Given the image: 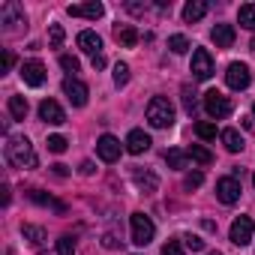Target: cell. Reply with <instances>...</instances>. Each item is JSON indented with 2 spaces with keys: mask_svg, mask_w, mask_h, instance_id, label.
<instances>
[{
  "mask_svg": "<svg viewBox=\"0 0 255 255\" xmlns=\"http://www.w3.org/2000/svg\"><path fill=\"white\" fill-rule=\"evenodd\" d=\"M6 159H9L15 168H21V171H30V168L39 165L36 150H33V144H30L24 135H9V138H6Z\"/></svg>",
  "mask_w": 255,
  "mask_h": 255,
  "instance_id": "obj_1",
  "label": "cell"
},
{
  "mask_svg": "<svg viewBox=\"0 0 255 255\" xmlns=\"http://www.w3.org/2000/svg\"><path fill=\"white\" fill-rule=\"evenodd\" d=\"M147 123L153 129H168L174 123V105L165 99V96H153L147 102Z\"/></svg>",
  "mask_w": 255,
  "mask_h": 255,
  "instance_id": "obj_2",
  "label": "cell"
},
{
  "mask_svg": "<svg viewBox=\"0 0 255 255\" xmlns=\"http://www.w3.org/2000/svg\"><path fill=\"white\" fill-rule=\"evenodd\" d=\"M129 225H132V243H135V246H147V243L153 240V234H156L153 219H150L147 213H141V210L129 216Z\"/></svg>",
  "mask_w": 255,
  "mask_h": 255,
  "instance_id": "obj_3",
  "label": "cell"
},
{
  "mask_svg": "<svg viewBox=\"0 0 255 255\" xmlns=\"http://www.w3.org/2000/svg\"><path fill=\"white\" fill-rule=\"evenodd\" d=\"M204 111H207L213 120H225V117L231 114V102H228V96H222L219 90H210V93H204Z\"/></svg>",
  "mask_w": 255,
  "mask_h": 255,
  "instance_id": "obj_4",
  "label": "cell"
},
{
  "mask_svg": "<svg viewBox=\"0 0 255 255\" xmlns=\"http://www.w3.org/2000/svg\"><path fill=\"white\" fill-rule=\"evenodd\" d=\"M252 234H255V225H252L249 216H237V219L231 222L228 237H231L234 246H249V243H252Z\"/></svg>",
  "mask_w": 255,
  "mask_h": 255,
  "instance_id": "obj_5",
  "label": "cell"
},
{
  "mask_svg": "<svg viewBox=\"0 0 255 255\" xmlns=\"http://www.w3.org/2000/svg\"><path fill=\"white\" fill-rule=\"evenodd\" d=\"M0 24H3V30H18L21 24H27L24 18V9L15 3V0H9V3H3V9H0Z\"/></svg>",
  "mask_w": 255,
  "mask_h": 255,
  "instance_id": "obj_6",
  "label": "cell"
},
{
  "mask_svg": "<svg viewBox=\"0 0 255 255\" xmlns=\"http://www.w3.org/2000/svg\"><path fill=\"white\" fill-rule=\"evenodd\" d=\"M192 75H195L198 81H207V78L213 75V57H210L207 48H195V51H192Z\"/></svg>",
  "mask_w": 255,
  "mask_h": 255,
  "instance_id": "obj_7",
  "label": "cell"
},
{
  "mask_svg": "<svg viewBox=\"0 0 255 255\" xmlns=\"http://www.w3.org/2000/svg\"><path fill=\"white\" fill-rule=\"evenodd\" d=\"M63 93H66V99H69L75 108H84V105H87V96H90L87 84L78 81V78H66V81H63Z\"/></svg>",
  "mask_w": 255,
  "mask_h": 255,
  "instance_id": "obj_8",
  "label": "cell"
},
{
  "mask_svg": "<svg viewBox=\"0 0 255 255\" xmlns=\"http://www.w3.org/2000/svg\"><path fill=\"white\" fill-rule=\"evenodd\" d=\"M225 81H228V87H231V90H246V87H249V81H252L249 66H246V63H231V66H228V72H225Z\"/></svg>",
  "mask_w": 255,
  "mask_h": 255,
  "instance_id": "obj_9",
  "label": "cell"
},
{
  "mask_svg": "<svg viewBox=\"0 0 255 255\" xmlns=\"http://www.w3.org/2000/svg\"><path fill=\"white\" fill-rule=\"evenodd\" d=\"M216 198H219L222 204H237V198H240V180H237V177H222V180H216Z\"/></svg>",
  "mask_w": 255,
  "mask_h": 255,
  "instance_id": "obj_10",
  "label": "cell"
},
{
  "mask_svg": "<svg viewBox=\"0 0 255 255\" xmlns=\"http://www.w3.org/2000/svg\"><path fill=\"white\" fill-rule=\"evenodd\" d=\"M18 72H21L24 84H30V87H42L45 84V66L39 60H24Z\"/></svg>",
  "mask_w": 255,
  "mask_h": 255,
  "instance_id": "obj_11",
  "label": "cell"
},
{
  "mask_svg": "<svg viewBox=\"0 0 255 255\" xmlns=\"http://www.w3.org/2000/svg\"><path fill=\"white\" fill-rule=\"evenodd\" d=\"M96 153H99L102 162H117V159H120V141H117L114 135H102V138L96 141Z\"/></svg>",
  "mask_w": 255,
  "mask_h": 255,
  "instance_id": "obj_12",
  "label": "cell"
},
{
  "mask_svg": "<svg viewBox=\"0 0 255 255\" xmlns=\"http://www.w3.org/2000/svg\"><path fill=\"white\" fill-rule=\"evenodd\" d=\"M150 135L144 132V129H132L129 135H126V150H129L132 156H141V153H147L150 150Z\"/></svg>",
  "mask_w": 255,
  "mask_h": 255,
  "instance_id": "obj_13",
  "label": "cell"
},
{
  "mask_svg": "<svg viewBox=\"0 0 255 255\" xmlns=\"http://www.w3.org/2000/svg\"><path fill=\"white\" fill-rule=\"evenodd\" d=\"M39 117H42L45 123H51V126L66 123V114H63V108H60L54 99H42V102H39Z\"/></svg>",
  "mask_w": 255,
  "mask_h": 255,
  "instance_id": "obj_14",
  "label": "cell"
},
{
  "mask_svg": "<svg viewBox=\"0 0 255 255\" xmlns=\"http://www.w3.org/2000/svg\"><path fill=\"white\" fill-rule=\"evenodd\" d=\"M72 18H102V12H105V6L102 3H96V0H90V3H75V6H69L66 9Z\"/></svg>",
  "mask_w": 255,
  "mask_h": 255,
  "instance_id": "obj_15",
  "label": "cell"
},
{
  "mask_svg": "<svg viewBox=\"0 0 255 255\" xmlns=\"http://www.w3.org/2000/svg\"><path fill=\"white\" fill-rule=\"evenodd\" d=\"M132 180H135V186H138L141 192H147V195L159 189V177H156L153 171H147V168H144V171H141V168H132Z\"/></svg>",
  "mask_w": 255,
  "mask_h": 255,
  "instance_id": "obj_16",
  "label": "cell"
},
{
  "mask_svg": "<svg viewBox=\"0 0 255 255\" xmlns=\"http://www.w3.org/2000/svg\"><path fill=\"white\" fill-rule=\"evenodd\" d=\"M234 36H237V33H234L231 24H216V27L210 30V39L216 42V48H231V45H234Z\"/></svg>",
  "mask_w": 255,
  "mask_h": 255,
  "instance_id": "obj_17",
  "label": "cell"
},
{
  "mask_svg": "<svg viewBox=\"0 0 255 255\" xmlns=\"http://www.w3.org/2000/svg\"><path fill=\"white\" fill-rule=\"evenodd\" d=\"M78 48L87 51V54H93V57H99V54H102V39H99L93 30H81V33H78Z\"/></svg>",
  "mask_w": 255,
  "mask_h": 255,
  "instance_id": "obj_18",
  "label": "cell"
},
{
  "mask_svg": "<svg viewBox=\"0 0 255 255\" xmlns=\"http://www.w3.org/2000/svg\"><path fill=\"white\" fill-rule=\"evenodd\" d=\"M219 138H222V144H225L228 153H240V150H243V135H240L237 129H222Z\"/></svg>",
  "mask_w": 255,
  "mask_h": 255,
  "instance_id": "obj_19",
  "label": "cell"
},
{
  "mask_svg": "<svg viewBox=\"0 0 255 255\" xmlns=\"http://www.w3.org/2000/svg\"><path fill=\"white\" fill-rule=\"evenodd\" d=\"M207 15V3H204V0H189V3L183 6V18L192 24V21H201Z\"/></svg>",
  "mask_w": 255,
  "mask_h": 255,
  "instance_id": "obj_20",
  "label": "cell"
},
{
  "mask_svg": "<svg viewBox=\"0 0 255 255\" xmlns=\"http://www.w3.org/2000/svg\"><path fill=\"white\" fill-rule=\"evenodd\" d=\"M9 114H12V120H24L27 117V111H30V105H27V99L24 96H9Z\"/></svg>",
  "mask_w": 255,
  "mask_h": 255,
  "instance_id": "obj_21",
  "label": "cell"
},
{
  "mask_svg": "<svg viewBox=\"0 0 255 255\" xmlns=\"http://www.w3.org/2000/svg\"><path fill=\"white\" fill-rule=\"evenodd\" d=\"M30 198L36 201V204H42V207H51V210H57V213H66V207L57 201V198H51V195H45L42 189H30Z\"/></svg>",
  "mask_w": 255,
  "mask_h": 255,
  "instance_id": "obj_22",
  "label": "cell"
},
{
  "mask_svg": "<svg viewBox=\"0 0 255 255\" xmlns=\"http://www.w3.org/2000/svg\"><path fill=\"white\" fill-rule=\"evenodd\" d=\"M114 33H117V42L126 45V48H132V45L138 42V30H135L132 24H123V27H117Z\"/></svg>",
  "mask_w": 255,
  "mask_h": 255,
  "instance_id": "obj_23",
  "label": "cell"
},
{
  "mask_svg": "<svg viewBox=\"0 0 255 255\" xmlns=\"http://www.w3.org/2000/svg\"><path fill=\"white\" fill-rule=\"evenodd\" d=\"M21 237H24L30 246H42V240H45V228H39V225H21Z\"/></svg>",
  "mask_w": 255,
  "mask_h": 255,
  "instance_id": "obj_24",
  "label": "cell"
},
{
  "mask_svg": "<svg viewBox=\"0 0 255 255\" xmlns=\"http://www.w3.org/2000/svg\"><path fill=\"white\" fill-rule=\"evenodd\" d=\"M186 153H189V159H192V162H198V165H210V162H213V153H210L204 144H192Z\"/></svg>",
  "mask_w": 255,
  "mask_h": 255,
  "instance_id": "obj_25",
  "label": "cell"
},
{
  "mask_svg": "<svg viewBox=\"0 0 255 255\" xmlns=\"http://www.w3.org/2000/svg\"><path fill=\"white\" fill-rule=\"evenodd\" d=\"M237 21H240V27L255 30V3H243L240 12H237Z\"/></svg>",
  "mask_w": 255,
  "mask_h": 255,
  "instance_id": "obj_26",
  "label": "cell"
},
{
  "mask_svg": "<svg viewBox=\"0 0 255 255\" xmlns=\"http://www.w3.org/2000/svg\"><path fill=\"white\" fill-rule=\"evenodd\" d=\"M186 159H189L186 150H168V153H165V162H168V168H174V171H183V168H186Z\"/></svg>",
  "mask_w": 255,
  "mask_h": 255,
  "instance_id": "obj_27",
  "label": "cell"
},
{
  "mask_svg": "<svg viewBox=\"0 0 255 255\" xmlns=\"http://www.w3.org/2000/svg\"><path fill=\"white\" fill-rule=\"evenodd\" d=\"M168 48H171L174 54H186V51H189V39L180 36V33H174V36H168Z\"/></svg>",
  "mask_w": 255,
  "mask_h": 255,
  "instance_id": "obj_28",
  "label": "cell"
},
{
  "mask_svg": "<svg viewBox=\"0 0 255 255\" xmlns=\"http://www.w3.org/2000/svg\"><path fill=\"white\" fill-rule=\"evenodd\" d=\"M195 132H198V138L213 141V138H216V126H213V123H207V120H201V123H195Z\"/></svg>",
  "mask_w": 255,
  "mask_h": 255,
  "instance_id": "obj_29",
  "label": "cell"
},
{
  "mask_svg": "<svg viewBox=\"0 0 255 255\" xmlns=\"http://www.w3.org/2000/svg\"><path fill=\"white\" fill-rule=\"evenodd\" d=\"M57 255H75V237H69V234L57 237Z\"/></svg>",
  "mask_w": 255,
  "mask_h": 255,
  "instance_id": "obj_30",
  "label": "cell"
},
{
  "mask_svg": "<svg viewBox=\"0 0 255 255\" xmlns=\"http://www.w3.org/2000/svg\"><path fill=\"white\" fill-rule=\"evenodd\" d=\"M183 108H186V114H195V108H198V99H195L192 87H183Z\"/></svg>",
  "mask_w": 255,
  "mask_h": 255,
  "instance_id": "obj_31",
  "label": "cell"
},
{
  "mask_svg": "<svg viewBox=\"0 0 255 255\" xmlns=\"http://www.w3.org/2000/svg\"><path fill=\"white\" fill-rule=\"evenodd\" d=\"M126 81H129V66H126V63H117V66H114V84L123 87Z\"/></svg>",
  "mask_w": 255,
  "mask_h": 255,
  "instance_id": "obj_32",
  "label": "cell"
},
{
  "mask_svg": "<svg viewBox=\"0 0 255 255\" xmlns=\"http://www.w3.org/2000/svg\"><path fill=\"white\" fill-rule=\"evenodd\" d=\"M63 36H66V33H63V27H60V24H51V33H48L51 48H60V45H63Z\"/></svg>",
  "mask_w": 255,
  "mask_h": 255,
  "instance_id": "obj_33",
  "label": "cell"
},
{
  "mask_svg": "<svg viewBox=\"0 0 255 255\" xmlns=\"http://www.w3.org/2000/svg\"><path fill=\"white\" fill-rule=\"evenodd\" d=\"M48 150L51 153H63L66 150V138L63 135H48Z\"/></svg>",
  "mask_w": 255,
  "mask_h": 255,
  "instance_id": "obj_34",
  "label": "cell"
},
{
  "mask_svg": "<svg viewBox=\"0 0 255 255\" xmlns=\"http://www.w3.org/2000/svg\"><path fill=\"white\" fill-rule=\"evenodd\" d=\"M183 183H186V189H198V186L204 183V174H201V171H189Z\"/></svg>",
  "mask_w": 255,
  "mask_h": 255,
  "instance_id": "obj_35",
  "label": "cell"
},
{
  "mask_svg": "<svg viewBox=\"0 0 255 255\" xmlns=\"http://www.w3.org/2000/svg\"><path fill=\"white\" fill-rule=\"evenodd\" d=\"M159 255H186V252H183L180 240H168V243L162 246V252H159Z\"/></svg>",
  "mask_w": 255,
  "mask_h": 255,
  "instance_id": "obj_36",
  "label": "cell"
},
{
  "mask_svg": "<svg viewBox=\"0 0 255 255\" xmlns=\"http://www.w3.org/2000/svg\"><path fill=\"white\" fill-rule=\"evenodd\" d=\"M183 243H186V249H192V252H201V249H204V240H201V237H195V234H186V237H183Z\"/></svg>",
  "mask_w": 255,
  "mask_h": 255,
  "instance_id": "obj_37",
  "label": "cell"
},
{
  "mask_svg": "<svg viewBox=\"0 0 255 255\" xmlns=\"http://www.w3.org/2000/svg\"><path fill=\"white\" fill-rule=\"evenodd\" d=\"M60 66H63L66 72H78V66H81V63H78V57H69V54H63V57H60Z\"/></svg>",
  "mask_w": 255,
  "mask_h": 255,
  "instance_id": "obj_38",
  "label": "cell"
},
{
  "mask_svg": "<svg viewBox=\"0 0 255 255\" xmlns=\"http://www.w3.org/2000/svg\"><path fill=\"white\" fill-rule=\"evenodd\" d=\"M15 66V54L12 51H3V72H9Z\"/></svg>",
  "mask_w": 255,
  "mask_h": 255,
  "instance_id": "obj_39",
  "label": "cell"
},
{
  "mask_svg": "<svg viewBox=\"0 0 255 255\" xmlns=\"http://www.w3.org/2000/svg\"><path fill=\"white\" fill-rule=\"evenodd\" d=\"M102 246H105V249H117V246H120V240H117L114 234H105V237H102Z\"/></svg>",
  "mask_w": 255,
  "mask_h": 255,
  "instance_id": "obj_40",
  "label": "cell"
},
{
  "mask_svg": "<svg viewBox=\"0 0 255 255\" xmlns=\"http://www.w3.org/2000/svg\"><path fill=\"white\" fill-rule=\"evenodd\" d=\"M126 9L132 15H141V12H147V3H126Z\"/></svg>",
  "mask_w": 255,
  "mask_h": 255,
  "instance_id": "obj_41",
  "label": "cell"
},
{
  "mask_svg": "<svg viewBox=\"0 0 255 255\" xmlns=\"http://www.w3.org/2000/svg\"><path fill=\"white\" fill-rule=\"evenodd\" d=\"M78 171H81V174H84V177H90V174H93V162H90V159H84V162H81V168H78Z\"/></svg>",
  "mask_w": 255,
  "mask_h": 255,
  "instance_id": "obj_42",
  "label": "cell"
},
{
  "mask_svg": "<svg viewBox=\"0 0 255 255\" xmlns=\"http://www.w3.org/2000/svg\"><path fill=\"white\" fill-rule=\"evenodd\" d=\"M51 168H54V174H57V177H66V174H69V171H66V165H51Z\"/></svg>",
  "mask_w": 255,
  "mask_h": 255,
  "instance_id": "obj_43",
  "label": "cell"
},
{
  "mask_svg": "<svg viewBox=\"0 0 255 255\" xmlns=\"http://www.w3.org/2000/svg\"><path fill=\"white\" fill-rule=\"evenodd\" d=\"M102 66H105V57H102V54H99V57H93V69H102Z\"/></svg>",
  "mask_w": 255,
  "mask_h": 255,
  "instance_id": "obj_44",
  "label": "cell"
},
{
  "mask_svg": "<svg viewBox=\"0 0 255 255\" xmlns=\"http://www.w3.org/2000/svg\"><path fill=\"white\" fill-rule=\"evenodd\" d=\"M207 255H222V252H216V249H213V252H207Z\"/></svg>",
  "mask_w": 255,
  "mask_h": 255,
  "instance_id": "obj_45",
  "label": "cell"
},
{
  "mask_svg": "<svg viewBox=\"0 0 255 255\" xmlns=\"http://www.w3.org/2000/svg\"><path fill=\"white\" fill-rule=\"evenodd\" d=\"M252 186H255V174H252Z\"/></svg>",
  "mask_w": 255,
  "mask_h": 255,
  "instance_id": "obj_46",
  "label": "cell"
},
{
  "mask_svg": "<svg viewBox=\"0 0 255 255\" xmlns=\"http://www.w3.org/2000/svg\"><path fill=\"white\" fill-rule=\"evenodd\" d=\"M252 114H255V105H252Z\"/></svg>",
  "mask_w": 255,
  "mask_h": 255,
  "instance_id": "obj_47",
  "label": "cell"
}]
</instances>
